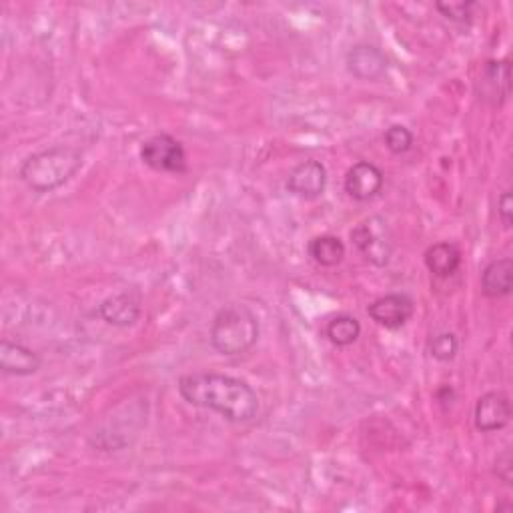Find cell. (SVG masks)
Returning <instances> with one entry per match:
<instances>
[{"instance_id": "6da1fadb", "label": "cell", "mask_w": 513, "mask_h": 513, "mask_svg": "<svg viewBox=\"0 0 513 513\" xmlns=\"http://www.w3.org/2000/svg\"><path fill=\"white\" fill-rule=\"evenodd\" d=\"M177 389L189 405L209 409L231 423H249L259 413L255 389L245 379L227 373H187L179 379Z\"/></svg>"}, {"instance_id": "7a4b0ae2", "label": "cell", "mask_w": 513, "mask_h": 513, "mask_svg": "<svg viewBox=\"0 0 513 513\" xmlns=\"http://www.w3.org/2000/svg\"><path fill=\"white\" fill-rule=\"evenodd\" d=\"M85 163V155L77 147L55 145L51 149L29 155L21 169V181L35 193H53L67 185Z\"/></svg>"}, {"instance_id": "3957f363", "label": "cell", "mask_w": 513, "mask_h": 513, "mask_svg": "<svg viewBox=\"0 0 513 513\" xmlns=\"http://www.w3.org/2000/svg\"><path fill=\"white\" fill-rule=\"evenodd\" d=\"M261 335L259 317L241 303L225 305L213 319L209 339L219 355L235 357L253 349Z\"/></svg>"}, {"instance_id": "277c9868", "label": "cell", "mask_w": 513, "mask_h": 513, "mask_svg": "<svg viewBox=\"0 0 513 513\" xmlns=\"http://www.w3.org/2000/svg\"><path fill=\"white\" fill-rule=\"evenodd\" d=\"M351 241L359 255L373 267L389 265L393 257V233L383 217L371 215L363 219L351 231Z\"/></svg>"}, {"instance_id": "5b68a950", "label": "cell", "mask_w": 513, "mask_h": 513, "mask_svg": "<svg viewBox=\"0 0 513 513\" xmlns=\"http://www.w3.org/2000/svg\"><path fill=\"white\" fill-rule=\"evenodd\" d=\"M141 161L157 173L183 175L189 171V161L183 143L169 133L149 137L141 145Z\"/></svg>"}, {"instance_id": "8992f818", "label": "cell", "mask_w": 513, "mask_h": 513, "mask_svg": "<svg viewBox=\"0 0 513 513\" xmlns=\"http://www.w3.org/2000/svg\"><path fill=\"white\" fill-rule=\"evenodd\" d=\"M475 429L481 433L501 431L511 421V401L503 391H487L483 393L473 411Z\"/></svg>"}, {"instance_id": "52a82bcc", "label": "cell", "mask_w": 513, "mask_h": 513, "mask_svg": "<svg viewBox=\"0 0 513 513\" xmlns=\"http://www.w3.org/2000/svg\"><path fill=\"white\" fill-rule=\"evenodd\" d=\"M97 313L107 325H113V327H119V329L131 327L141 319L143 297L137 289L117 293V295L105 299L97 307Z\"/></svg>"}, {"instance_id": "ba28073f", "label": "cell", "mask_w": 513, "mask_h": 513, "mask_svg": "<svg viewBox=\"0 0 513 513\" xmlns=\"http://www.w3.org/2000/svg\"><path fill=\"white\" fill-rule=\"evenodd\" d=\"M415 313V303L405 293H389L367 307V315L385 329H401Z\"/></svg>"}, {"instance_id": "9c48e42d", "label": "cell", "mask_w": 513, "mask_h": 513, "mask_svg": "<svg viewBox=\"0 0 513 513\" xmlns=\"http://www.w3.org/2000/svg\"><path fill=\"white\" fill-rule=\"evenodd\" d=\"M327 169L321 161L307 159L299 163L287 177V191L299 199H317L327 189Z\"/></svg>"}, {"instance_id": "30bf717a", "label": "cell", "mask_w": 513, "mask_h": 513, "mask_svg": "<svg viewBox=\"0 0 513 513\" xmlns=\"http://www.w3.org/2000/svg\"><path fill=\"white\" fill-rule=\"evenodd\" d=\"M383 185V171L369 161H357L345 175V193L359 203L375 199L383 191Z\"/></svg>"}, {"instance_id": "8fae6325", "label": "cell", "mask_w": 513, "mask_h": 513, "mask_svg": "<svg viewBox=\"0 0 513 513\" xmlns=\"http://www.w3.org/2000/svg\"><path fill=\"white\" fill-rule=\"evenodd\" d=\"M479 95L483 101L493 107H501L511 93V65L509 59L487 61L481 69V77L477 83Z\"/></svg>"}, {"instance_id": "7c38bea8", "label": "cell", "mask_w": 513, "mask_h": 513, "mask_svg": "<svg viewBox=\"0 0 513 513\" xmlns=\"http://www.w3.org/2000/svg\"><path fill=\"white\" fill-rule=\"evenodd\" d=\"M43 365V357L27 347L25 343L3 339L0 341V371L5 375L15 377H29L37 373Z\"/></svg>"}, {"instance_id": "4fadbf2b", "label": "cell", "mask_w": 513, "mask_h": 513, "mask_svg": "<svg viewBox=\"0 0 513 513\" xmlns=\"http://www.w3.org/2000/svg\"><path fill=\"white\" fill-rule=\"evenodd\" d=\"M347 71L359 81H379L387 73V57L373 45H357L347 53Z\"/></svg>"}, {"instance_id": "5bb4252c", "label": "cell", "mask_w": 513, "mask_h": 513, "mask_svg": "<svg viewBox=\"0 0 513 513\" xmlns=\"http://www.w3.org/2000/svg\"><path fill=\"white\" fill-rule=\"evenodd\" d=\"M513 289V261L509 257L491 261L481 273V291L489 299H503Z\"/></svg>"}, {"instance_id": "9a60e30c", "label": "cell", "mask_w": 513, "mask_h": 513, "mask_svg": "<svg viewBox=\"0 0 513 513\" xmlns=\"http://www.w3.org/2000/svg\"><path fill=\"white\" fill-rule=\"evenodd\" d=\"M423 261H425V267L429 269V273H433L435 277L447 279V277L455 275L457 269L461 267V251L455 243L439 241L425 251Z\"/></svg>"}, {"instance_id": "2e32d148", "label": "cell", "mask_w": 513, "mask_h": 513, "mask_svg": "<svg viewBox=\"0 0 513 513\" xmlns=\"http://www.w3.org/2000/svg\"><path fill=\"white\" fill-rule=\"evenodd\" d=\"M307 253L321 267H337L345 259L347 249L337 235H319L309 241Z\"/></svg>"}, {"instance_id": "e0dca14e", "label": "cell", "mask_w": 513, "mask_h": 513, "mask_svg": "<svg viewBox=\"0 0 513 513\" xmlns=\"http://www.w3.org/2000/svg\"><path fill=\"white\" fill-rule=\"evenodd\" d=\"M327 339L337 347H349L353 345L361 335V323L357 317L341 313L333 317L325 327Z\"/></svg>"}, {"instance_id": "ac0fdd59", "label": "cell", "mask_w": 513, "mask_h": 513, "mask_svg": "<svg viewBox=\"0 0 513 513\" xmlns=\"http://www.w3.org/2000/svg\"><path fill=\"white\" fill-rule=\"evenodd\" d=\"M459 351V339L455 337V333H449V331H443V333H437L431 341H429V353L433 359L441 361V363H447L451 359H455Z\"/></svg>"}, {"instance_id": "d6986e66", "label": "cell", "mask_w": 513, "mask_h": 513, "mask_svg": "<svg viewBox=\"0 0 513 513\" xmlns=\"http://www.w3.org/2000/svg\"><path fill=\"white\" fill-rule=\"evenodd\" d=\"M383 141H385V147L393 155H405V153H409L413 149L415 137H413V133L405 125H391L385 131Z\"/></svg>"}, {"instance_id": "ffe728a7", "label": "cell", "mask_w": 513, "mask_h": 513, "mask_svg": "<svg viewBox=\"0 0 513 513\" xmlns=\"http://www.w3.org/2000/svg\"><path fill=\"white\" fill-rule=\"evenodd\" d=\"M435 9L451 23L469 25L473 21V11L477 9V3H471V0H467V3H435Z\"/></svg>"}, {"instance_id": "44dd1931", "label": "cell", "mask_w": 513, "mask_h": 513, "mask_svg": "<svg viewBox=\"0 0 513 513\" xmlns=\"http://www.w3.org/2000/svg\"><path fill=\"white\" fill-rule=\"evenodd\" d=\"M495 475L505 483V485H511V479H513V455H511V449L505 447L497 457H495V467H493Z\"/></svg>"}, {"instance_id": "7402d4cb", "label": "cell", "mask_w": 513, "mask_h": 513, "mask_svg": "<svg viewBox=\"0 0 513 513\" xmlns=\"http://www.w3.org/2000/svg\"><path fill=\"white\" fill-rule=\"evenodd\" d=\"M511 211H513L511 193L503 191L501 197H499V203H497V215H499V221L505 229H511Z\"/></svg>"}]
</instances>
